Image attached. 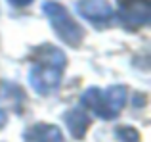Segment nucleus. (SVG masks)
I'll return each instance as SVG.
<instances>
[{
    "label": "nucleus",
    "mask_w": 151,
    "mask_h": 142,
    "mask_svg": "<svg viewBox=\"0 0 151 142\" xmlns=\"http://www.w3.org/2000/svg\"><path fill=\"white\" fill-rule=\"evenodd\" d=\"M25 142H63L59 127L48 123H37L25 131Z\"/></svg>",
    "instance_id": "obj_6"
},
{
    "label": "nucleus",
    "mask_w": 151,
    "mask_h": 142,
    "mask_svg": "<svg viewBox=\"0 0 151 142\" xmlns=\"http://www.w3.org/2000/svg\"><path fill=\"white\" fill-rule=\"evenodd\" d=\"M117 135L121 142H138V133L130 127H121L117 129Z\"/></svg>",
    "instance_id": "obj_8"
},
{
    "label": "nucleus",
    "mask_w": 151,
    "mask_h": 142,
    "mask_svg": "<svg viewBox=\"0 0 151 142\" xmlns=\"http://www.w3.org/2000/svg\"><path fill=\"white\" fill-rule=\"evenodd\" d=\"M77 12L81 14V17H84L86 21H90L96 27L111 25L115 17L113 8L107 0H78Z\"/></svg>",
    "instance_id": "obj_5"
},
{
    "label": "nucleus",
    "mask_w": 151,
    "mask_h": 142,
    "mask_svg": "<svg viewBox=\"0 0 151 142\" xmlns=\"http://www.w3.org/2000/svg\"><path fill=\"white\" fill-rule=\"evenodd\" d=\"M119 21L128 31L147 25L151 19L149 0H121L119 2Z\"/></svg>",
    "instance_id": "obj_4"
},
{
    "label": "nucleus",
    "mask_w": 151,
    "mask_h": 142,
    "mask_svg": "<svg viewBox=\"0 0 151 142\" xmlns=\"http://www.w3.org/2000/svg\"><path fill=\"white\" fill-rule=\"evenodd\" d=\"M31 2H33V0H10V4H12V6H15V8H23V6H29Z\"/></svg>",
    "instance_id": "obj_9"
},
{
    "label": "nucleus",
    "mask_w": 151,
    "mask_h": 142,
    "mask_svg": "<svg viewBox=\"0 0 151 142\" xmlns=\"http://www.w3.org/2000/svg\"><path fill=\"white\" fill-rule=\"evenodd\" d=\"M63 121L67 123V127H69L71 135H73L75 138H82V136L86 135V131H88V125H90V117L86 115V112L81 109V108L69 109V112L63 115Z\"/></svg>",
    "instance_id": "obj_7"
},
{
    "label": "nucleus",
    "mask_w": 151,
    "mask_h": 142,
    "mask_svg": "<svg viewBox=\"0 0 151 142\" xmlns=\"http://www.w3.org/2000/svg\"><path fill=\"white\" fill-rule=\"evenodd\" d=\"M31 71L29 81L31 86L38 94H52L59 88L63 77V69L67 65L65 54L52 44H42L33 50L31 56Z\"/></svg>",
    "instance_id": "obj_1"
},
{
    "label": "nucleus",
    "mask_w": 151,
    "mask_h": 142,
    "mask_svg": "<svg viewBox=\"0 0 151 142\" xmlns=\"http://www.w3.org/2000/svg\"><path fill=\"white\" fill-rule=\"evenodd\" d=\"M4 121H6V113H4L2 109H0V127L4 125Z\"/></svg>",
    "instance_id": "obj_10"
},
{
    "label": "nucleus",
    "mask_w": 151,
    "mask_h": 142,
    "mask_svg": "<svg viewBox=\"0 0 151 142\" xmlns=\"http://www.w3.org/2000/svg\"><path fill=\"white\" fill-rule=\"evenodd\" d=\"M42 12L48 17V21L52 23L55 35L61 38L65 44L69 46H78L82 42V37H84V29L71 17V14L67 12L65 6L58 2H52V0H46L42 4Z\"/></svg>",
    "instance_id": "obj_3"
},
{
    "label": "nucleus",
    "mask_w": 151,
    "mask_h": 142,
    "mask_svg": "<svg viewBox=\"0 0 151 142\" xmlns=\"http://www.w3.org/2000/svg\"><path fill=\"white\" fill-rule=\"evenodd\" d=\"M124 102H126V88L119 85L109 86L105 90L92 86L81 98V104L101 119H115L119 112L122 109Z\"/></svg>",
    "instance_id": "obj_2"
}]
</instances>
